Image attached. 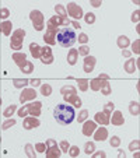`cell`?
I'll list each match as a JSON object with an SVG mask.
<instances>
[{
  "label": "cell",
  "mask_w": 140,
  "mask_h": 158,
  "mask_svg": "<svg viewBox=\"0 0 140 158\" xmlns=\"http://www.w3.org/2000/svg\"><path fill=\"white\" fill-rule=\"evenodd\" d=\"M41 108H42V104L39 101L31 102V104H28V114L35 118L39 116V115H41Z\"/></svg>",
  "instance_id": "8fae6325"
},
{
  "label": "cell",
  "mask_w": 140,
  "mask_h": 158,
  "mask_svg": "<svg viewBox=\"0 0 140 158\" xmlns=\"http://www.w3.org/2000/svg\"><path fill=\"white\" fill-rule=\"evenodd\" d=\"M116 44H118V46H119L121 49H126L129 46V38L128 36H123V35H121L119 38H118V41H116Z\"/></svg>",
  "instance_id": "7402d4cb"
},
{
  "label": "cell",
  "mask_w": 140,
  "mask_h": 158,
  "mask_svg": "<svg viewBox=\"0 0 140 158\" xmlns=\"http://www.w3.org/2000/svg\"><path fill=\"white\" fill-rule=\"evenodd\" d=\"M105 152L104 151H98V152H92V157L94 158H105Z\"/></svg>",
  "instance_id": "816d5d0a"
},
{
  "label": "cell",
  "mask_w": 140,
  "mask_h": 158,
  "mask_svg": "<svg viewBox=\"0 0 140 158\" xmlns=\"http://www.w3.org/2000/svg\"><path fill=\"white\" fill-rule=\"evenodd\" d=\"M14 125H15V120H14V119H9V120H6V122L3 123V126H2V127L6 130V129L11 127V126H14Z\"/></svg>",
  "instance_id": "7bdbcfd3"
},
{
  "label": "cell",
  "mask_w": 140,
  "mask_h": 158,
  "mask_svg": "<svg viewBox=\"0 0 140 158\" xmlns=\"http://www.w3.org/2000/svg\"><path fill=\"white\" fill-rule=\"evenodd\" d=\"M39 125H41V123H39V120L36 119L35 116L25 118L24 122H23V127H24L25 130H31V129H34V127H38Z\"/></svg>",
  "instance_id": "7c38bea8"
},
{
  "label": "cell",
  "mask_w": 140,
  "mask_h": 158,
  "mask_svg": "<svg viewBox=\"0 0 140 158\" xmlns=\"http://www.w3.org/2000/svg\"><path fill=\"white\" fill-rule=\"evenodd\" d=\"M108 137V130L107 127H100L95 129V133H94V140L95 141H104Z\"/></svg>",
  "instance_id": "e0dca14e"
},
{
  "label": "cell",
  "mask_w": 140,
  "mask_h": 158,
  "mask_svg": "<svg viewBox=\"0 0 140 158\" xmlns=\"http://www.w3.org/2000/svg\"><path fill=\"white\" fill-rule=\"evenodd\" d=\"M36 97V91L34 88H25L20 95V102H27L30 99H34Z\"/></svg>",
  "instance_id": "30bf717a"
},
{
  "label": "cell",
  "mask_w": 140,
  "mask_h": 158,
  "mask_svg": "<svg viewBox=\"0 0 140 158\" xmlns=\"http://www.w3.org/2000/svg\"><path fill=\"white\" fill-rule=\"evenodd\" d=\"M53 116L60 125H70L76 118L74 108L67 104H60L53 109Z\"/></svg>",
  "instance_id": "6da1fadb"
},
{
  "label": "cell",
  "mask_w": 140,
  "mask_h": 158,
  "mask_svg": "<svg viewBox=\"0 0 140 158\" xmlns=\"http://www.w3.org/2000/svg\"><path fill=\"white\" fill-rule=\"evenodd\" d=\"M60 151H63V152H67V150H69V147H70V144H69V141H66V140H63V141H60Z\"/></svg>",
  "instance_id": "b9f144b4"
},
{
  "label": "cell",
  "mask_w": 140,
  "mask_h": 158,
  "mask_svg": "<svg viewBox=\"0 0 140 158\" xmlns=\"http://www.w3.org/2000/svg\"><path fill=\"white\" fill-rule=\"evenodd\" d=\"M30 18L32 21V25L36 31H42L45 27V21H44V14L39 10H32L30 13Z\"/></svg>",
  "instance_id": "5b68a950"
},
{
  "label": "cell",
  "mask_w": 140,
  "mask_h": 158,
  "mask_svg": "<svg viewBox=\"0 0 140 158\" xmlns=\"http://www.w3.org/2000/svg\"><path fill=\"white\" fill-rule=\"evenodd\" d=\"M95 63H97V59L94 56H86V59H84V66H83L84 72H86V73H91L92 70H94Z\"/></svg>",
  "instance_id": "4fadbf2b"
},
{
  "label": "cell",
  "mask_w": 140,
  "mask_h": 158,
  "mask_svg": "<svg viewBox=\"0 0 140 158\" xmlns=\"http://www.w3.org/2000/svg\"><path fill=\"white\" fill-rule=\"evenodd\" d=\"M139 10H136V11L133 13V14H132V21H133V23H139Z\"/></svg>",
  "instance_id": "f5cc1de1"
},
{
  "label": "cell",
  "mask_w": 140,
  "mask_h": 158,
  "mask_svg": "<svg viewBox=\"0 0 140 158\" xmlns=\"http://www.w3.org/2000/svg\"><path fill=\"white\" fill-rule=\"evenodd\" d=\"M87 41H88V35L87 34H80L78 35V42L80 44H87Z\"/></svg>",
  "instance_id": "c3c4849f"
},
{
  "label": "cell",
  "mask_w": 140,
  "mask_h": 158,
  "mask_svg": "<svg viewBox=\"0 0 140 158\" xmlns=\"http://www.w3.org/2000/svg\"><path fill=\"white\" fill-rule=\"evenodd\" d=\"M109 122H112V125H115V126H122L123 123H125L123 114L121 110H115L112 114V119H109Z\"/></svg>",
  "instance_id": "9a60e30c"
},
{
  "label": "cell",
  "mask_w": 140,
  "mask_h": 158,
  "mask_svg": "<svg viewBox=\"0 0 140 158\" xmlns=\"http://www.w3.org/2000/svg\"><path fill=\"white\" fill-rule=\"evenodd\" d=\"M41 94L44 97H49L52 94V87L49 84H42L41 85Z\"/></svg>",
  "instance_id": "f1b7e54d"
},
{
  "label": "cell",
  "mask_w": 140,
  "mask_h": 158,
  "mask_svg": "<svg viewBox=\"0 0 140 158\" xmlns=\"http://www.w3.org/2000/svg\"><path fill=\"white\" fill-rule=\"evenodd\" d=\"M98 78H104V80H109V76L108 74H100Z\"/></svg>",
  "instance_id": "9f6ffc18"
},
{
  "label": "cell",
  "mask_w": 140,
  "mask_h": 158,
  "mask_svg": "<svg viewBox=\"0 0 140 158\" xmlns=\"http://www.w3.org/2000/svg\"><path fill=\"white\" fill-rule=\"evenodd\" d=\"M78 88H80V91H87L88 89V80H86V78H78Z\"/></svg>",
  "instance_id": "1f68e13d"
},
{
  "label": "cell",
  "mask_w": 140,
  "mask_h": 158,
  "mask_svg": "<svg viewBox=\"0 0 140 158\" xmlns=\"http://www.w3.org/2000/svg\"><path fill=\"white\" fill-rule=\"evenodd\" d=\"M67 151H69V154H70V157H77V155L80 154V150H78V147H76V146H70Z\"/></svg>",
  "instance_id": "d590c367"
},
{
  "label": "cell",
  "mask_w": 140,
  "mask_h": 158,
  "mask_svg": "<svg viewBox=\"0 0 140 158\" xmlns=\"http://www.w3.org/2000/svg\"><path fill=\"white\" fill-rule=\"evenodd\" d=\"M113 108H115L113 102H107V104H105V106H104V110H105V112H108V114H111V112L113 110Z\"/></svg>",
  "instance_id": "f6af8a7d"
},
{
  "label": "cell",
  "mask_w": 140,
  "mask_h": 158,
  "mask_svg": "<svg viewBox=\"0 0 140 158\" xmlns=\"http://www.w3.org/2000/svg\"><path fill=\"white\" fill-rule=\"evenodd\" d=\"M60 152L62 151L59 150V147L55 143V140L49 139V140L46 141V151H45V155L48 158H57L60 155Z\"/></svg>",
  "instance_id": "8992f818"
},
{
  "label": "cell",
  "mask_w": 140,
  "mask_h": 158,
  "mask_svg": "<svg viewBox=\"0 0 140 158\" xmlns=\"http://www.w3.org/2000/svg\"><path fill=\"white\" fill-rule=\"evenodd\" d=\"M25 152H27V155L30 158H35V151L32 150V146H31V144H27V146H25Z\"/></svg>",
  "instance_id": "60d3db41"
},
{
  "label": "cell",
  "mask_w": 140,
  "mask_h": 158,
  "mask_svg": "<svg viewBox=\"0 0 140 158\" xmlns=\"http://www.w3.org/2000/svg\"><path fill=\"white\" fill-rule=\"evenodd\" d=\"M139 146H140V141L134 140V141H132V143L129 144V150H130V151H134V150L139 148Z\"/></svg>",
  "instance_id": "bcb514c9"
},
{
  "label": "cell",
  "mask_w": 140,
  "mask_h": 158,
  "mask_svg": "<svg viewBox=\"0 0 140 158\" xmlns=\"http://www.w3.org/2000/svg\"><path fill=\"white\" fill-rule=\"evenodd\" d=\"M13 60H14V63L20 67V69H23L24 67V64L27 63V59H25V55L24 53H18V52H15L14 55H13Z\"/></svg>",
  "instance_id": "d6986e66"
},
{
  "label": "cell",
  "mask_w": 140,
  "mask_h": 158,
  "mask_svg": "<svg viewBox=\"0 0 140 158\" xmlns=\"http://www.w3.org/2000/svg\"><path fill=\"white\" fill-rule=\"evenodd\" d=\"M63 98H65L66 102H72L73 106L76 108L81 106V99L77 97V94H66V95H63Z\"/></svg>",
  "instance_id": "2e32d148"
},
{
  "label": "cell",
  "mask_w": 140,
  "mask_h": 158,
  "mask_svg": "<svg viewBox=\"0 0 140 158\" xmlns=\"http://www.w3.org/2000/svg\"><path fill=\"white\" fill-rule=\"evenodd\" d=\"M44 41L49 45H55L56 44V31L55 30H46L44 35Z\"/></svg>",
  "instance_id": "ac0fdd59"
},
{
  "label": "cell",
  "mask_w": 140,
  "mask_h": 158,
  "mask_svg": "<svg viewBox=\"0 0 140 158\" xmlns=\"http://www.w3.org/2000/svg\"><path fill=\"white\" fill-rule=\"evenodd\" d=\"M30 84L32 87H36V85H41V80H38V78H34V80L30 81Z\"/></svg>",
  "instance_id": "11a10c76"
},
{
  "label": "cell",
  "mask_w": 140,
  "mask_h": 158,
  "mask_svg": "<svg viewBox=\"0 0 140 158\" xmlns=\"http://www.w3.org/2000/svg\"><path fill=\"white\" fill-rule=\"evenodd\" d=\"M123 56H125V57H130V52L126 51V49H123Z\"/></svg>",
  "instance_id": "6f0895ef"
},
{
  "label": "cell",
  "mask_w": 140,
  "mask_h": 158,
  "mask_svg": "<svg viewBox=\"0 0 140 158\" xmlns=\"http://www.w3.org/2000/svg\"><path fill=\"white\" fill-rule=\"evenodd\" d=\"M13 84H14L15 88H21V87H25L28 84V80H20V78H15V80H13Z\"/></svg>",
  "instance_id": "d6a6232c"
},
{
  "label": "cell",
  "mask_w": 140,
  "mask_h": 158,
  "mask_svg": "<svg viewBox=\"0 0 140 158\" xmlns=\"http://www.w3.org/2000/svg\"><path fill=\"white\" fill-rule=\"evenodd\" d=\"M24 35H25V31L21 30V28H18V30H15L14 32H13L11 42H10L11 49H15V51L21 49V46H23V41H24Z\"/></svg>",
  "instance_id": "277c9868"
},
{
  "label": "cell",
  "mask_w": 140,
  "mask_h": 158,
  "mask_svg": "<svg viewBox=\"0 0 140 158\" xmlns=\"http://www.w3.org/2000/svg\"><path fill=\"white\" fill-rule=\"evenodd\" d=\"M20 70H21V72H24V73H27V74H30V73L34 70V63H31V62H28V60H27V63L24 64V67H23V69H20Z\"/></svg>",
  "instance_id": "836d02e7"
},
{
  "label": "cell",
  "mask_w": 140,
  "mask_h": 158,
  "mask_svg": "<svg viewBox=\"0 0 140 158\" xmlns=\"http://www.w3.org/2000/svg\"><path fill=\"white\" fill-rule=\"evenodd\" d=\"M129 112H130L133 116H137L140 114V106H139V102L136 101H132L130 105H129Z\"/></svg>",
  "instance_id": "603a6c76"
},
{
  "label": "cell",
  "mask_w": 140,
  "mask_h": 158,
  "mask_svg": "<svg viewBox=\"0 0 140 158\" xmlns=\"http://www.w3.org/2000/svg\"><path fill=\"white\" fill-rule=\"evenodd\" d=\"M77 52H78V55H81V56H88V53H90V46H86V45H84V46H80Z\"/></svg>",
  "instance_id": "f35d334b"
},
{
  "label": "cell",
  "mask_w": 140,
  "mask_h": 158,
  "mask_svg": "<svg viewBox=\"0 0 140 158\" xmlns=\"http://www.w3.org/2000/svg\"><path fill=\"white\" fill-rule=\"evenodd\" d=\"M109 144L112 147H119L121 146V139L118 136H112V139L109 140Z\"/></svg>",
  "instance_id": "ab89813d"
},
{
  "label": "cell",
  "mask_w": 140,
  "mask_h": 158,
  "mask_svg": "<svg viewBox=\"0 0 140 158\" xmlns=\"http://www.w3.org/2000/svg\"><path fill=\"white\" fill-rule=\"evenodd\" d=\"M77 57H78L77 49H70V52H69V55H67V63L72 66L76 64V63H77Z\"/></svg>",
  "instance_id": "44dd1931"
},
{
  "label": "cell",
  "mask_w": 140,
  "mask_h": 158,
  "mask_svg": "<svg viewBox=\"0 0 140 158\" xmlns=\"http://www.w3.org/2000/svg\"><path fill=\"white\" fill-rule=\"evenodd\" d=\"M109 119H111V114H108L105 110L98 112V114H95V116H94V122L100 123V125H108Z\"/></svg>",
  "instance_id": "9c48e42d"
},
{
  "label": "cell",
  "mask_w": 140,
  "mask_h": 158,
  "mask_svg": "<svg viewBox=\"0 0 140 158\" xmlns=\"http://www.w3.org/2000/svg\"><path fill=\"white\" fill-rule=\"evenodd\" d=\"M77 36H76V32L69 27H63L59 28L56 31V41L60 46L63 48H67V46H72L73 44L76 42Z\"/></svg>",
  "instance_id": "7a4b0ae2"
},
{
  "label": "cell",
  "mask_w": 140,
  "mask_h": 158,
  "mask_svg": "<svg viewBox=\"0 0 140 158\" xmlns=\"http://www.w3.org/2000/svg\"><path fill=\"white\" fill-rule=\"evenodd\" d=\"M15 109H17V106H15V105H10V106L7 108L6 110H4V114H3V115H4L6 118H10V116H11V115L15 112Z\"/></svg>",
  "instance_id": "74e56055"
},
{
  "label": "cell",
  "mask_w": 140,
  "mask_h": 158,
  "mask_svg": "<svg viewBox=\"0 0 140 158\" xmlns=\"http://www.w3.org/2000/svg\"><path fill=\"white\" fill-rule=\"evenodd\" d=\"M97 129V123L92 122V120H87L83 125V134L84 136H92V133L95 131Z\"/></svg>",
  "instance_id": "5bb4252c"
},
{
  "label": "cell",
  "mask_w": 140,
  "mask_h": 158,
  "mask_svg": "<svg viewBox=\"0 0 140 158\" xmlns=\"http://www.w3.org/2000/svg\"><path fill=\"white\" fill-rule=\"evenodd\" d=\"M55 11L57 13V15H59V17H66V18H67V13H66V9L62 6V4H56V6H55Z\"/></svg>",
  "instance_id": "4dcf8cb0"
},
{
  "label": "cell",
  "mask_w": 140,
  "mask_h": 158,
  "mask_svg": "<svg viewBox=\"0 0 140 158\" xmlns=\"http://www.w3.org/2000/svg\"><path fill=\"white\" fill-rule=\"evenodd\" d=\"M30 52L34 57H41V48H39L38 44H34L32 42V44L30 45Z\"/></svg>",
  "instance_id": "cb8c5ba5"
},
{
  "label": "cell",
  "mask_w": 140,
  "mask_h": 158,
  "mask_svg": "<svg viewBox=\"0 0 140 158\" xmlns=\"http://www.w3.org/2000/svg\"><path fill=\"white\" fill-rule=\"evenodd\" d=\"M90 3H91V6H92V7H100V6H101L102 2H101V0H91Z\"/></svg>",
  "instance_id": "db71d44e"
},
{
  "label": "cell",
  "mask_w": 140,
  "mask_h": 158,
  "mask_svg": "<svg viewBox=\"0 0 140 158\" xmlns=\"http://www.w3.org/2000/svg\"><path fill=\"white\" fill-rule=\"evenodd\" d=\"M39 59L42 60L44 64H51L53 62V55H52V49L49 46H45V48L41 49V57Z\"/></svg>",
  "instance_id": "ba28073f"
},
{
  "label": "cell",
  "mask_w": 140,
  "mask_h": 158,
  "mask_svg": "<svg viewBox=\"0 0 140 158\" xmlns=\"http://www.w3.org/2000/svg\"><path fill=\"white\" fill-rule=\"evenodd\" d=\"M70 24H73V27H74V28H80V24H78V21H73V23H70Z\"/></svg>",
  "instance_id": "680465c9"
},
{
  "label": "cell",
  "mask_w": 140,
  "mask_h": 158,
  "mask_svg": "<svg viewBox=\"0 0 140 158\" xmlns=\"http://www.w3.org/2000/svg\"><path fill=\"white\" fill-rule=\"evenodd\" d=\"M101 84H102L101 78H94V80H91V83H88V85L91 87L92 91H100V88H101Z\"/></svg>",
  "instance_id": "4316f807"
},
{
  "label": "cell",
  "mask_w": 140,
  "mask_h": 158,
  "mask_svg": "<svg viewBox=\"0 0 140 158\" xmlns=\"http://www.w3.org/2000/svg\"><path fill=\"white\" fill-rule=\"evenodd\" d=\"M125 70L128 73H134V70H136V60L129 59L128 62L125 63Z\"/></svg>",
  "instance_id": "d4e9b609"
},
{
  "label": "cell",
  "mask_w": 140,
  "mask_h": 158,
  "mask_svg": "<svg viewBox=\"0 0 140 158\" xmlns=\"http://www.w3.org/2000/svg\"><path fill=\"white\" fill-rule=\"evenodd\" d=\"M27 115H28V105H25V106H23L18 110V116L24 118V116H27Z\"/></svg>",
  "instance_id": "ee69618b"
},
{
  "label": "cell",
  "mask_w": 140,
  "mask_h": 158,
  "mask_svg": "<svg viewBox=\"0 0 140 158\" xmlns=\"http://www.w3.org/2000/svg\"><path fill=\"white\" fill-rule=\"evenodd\" d=\"M84 20H86L87 24H94V21H95V15H94V13H87V14L84 15Z\"/></svg>",
  "instance_id": "8d00e7d4"
},
{
  "label": "cell",
  "mask_w": 140,
  "mask_h": 158,
  "mask_svg": "<svg viewBox=\"0 0 140 158\" xmlns=\"http://www.w3.org/2000/svg\"><path fill=\"white\" fill-rule=\"evenodd\" d=\"M87 118H88V110H87V109H83V110H81V112H80V114H78V116H77L78 123L84 122V120H86Z\"/></svg>",
  "instance_id": "e575fe53"
},
{
  "label": "cell",
  "mask_w": 140,
  "mask_h": 158,
  "mask_svg": "<svg viewBox=\"0 0 140 158\" xmlns=\"http://www.w3.org/2000/svg\"><path fill=\"white\" fill-rule=\"evenodd\" d=\"M35 148H36V151H38V152H45V151H46V144H45V143H38L35 146Z\"/></svg>",
  "instance_id": "7dc6e473"
},
{
  "label": "cell",
  "mask_w": 140,
  "mask_h": 158,
  "mask_svg": "<svg viewBox=\"0 0 140 158\" xmlns=\"http://www.w3.org/2000/svg\"><path fill=\"white\" fill-rule=\"evenodd\" d=\"M94 151H95V144L92 143V141H88V143L84 144V152H86L87 155L92 154Z\"/></svg>",
  "instance_id": "83f0119b"
},
{
  "label": "cell",
  "mask_w": 140,
  "mask_h": 158,
  "mask_svg": "<svg viewBox=\"0 0 140 158\" xmlns=\"http://www.w3.org/2000/svg\"><path fill=\"white\" fill-rule=\"evenodd\" d=\"M66 13L72 15L74 20H80V18L83 17V10H81V7L78 6V4H76V3H69Z\"/></svg>",
  "instance_id": "52a82bcc"
},
{
  "label": "cell",
  "mask_w": 140,
  "mask_h": 158,
  "mask_svg": "<svg viewBox=\"0 0 140 158\" xmlns=\"http://www.w3.org/2000/svg\"><path fill=\"white\" fill-rule=\"evenodd\" d=\"M70 24V21L66 17H59V15H53L49 18L48 21V30H55L57 31L60 27H67Z\"/></svg>",
  "instance_id": "3957f363"
},
{
  "label": "cell",
  "mask_w": 140,
  "mask_h": 158,
  "mask_svg": "<svg viewBox=\"0 0 140 158\" xmlns=\"http://www.w3.org/2000/svg\"><path fill=\"white\" fill-rule=\"evenodd\" d=\"M9 9H6V7H3V9L0 10V18H7L9 17Z\"/></svg>",
  "instance_id": "681fc988"
},
{
  "label": "cell",
  "mask_w": 140,
  "mask_h": 158,
  "mask_svg": "<svg viewBox=\"0 0 140 158\" xmlns=\"http://www.w3.org/2000/svg\"><path fill=\"white\" fill-rule=\"evenodd\" d=\"M139 44H140V41H139V39H136V41H134L133 42V45H132V48H133V52H134V53H139Z\"/></svg>",
  "instance_id": "f907efd6"
},
{
  "label": "cell",
  "mask_w": 140,
  "mask_h": 158,
  "mask_svg": "<svg viewBox=\"0 0 140 158\" xmlns=\"http://www.w3.org/2000/svg\"><path fill=\"white\" fill-rule=\"evenodd\" d=\"M11 27H13V24H11V21H3L2 24H0V31H2V34L3 35H10L11 34Z\"/></svg>",
  "instance_id": "ffe728a7"
},
{
  "label": "cell",
  "mask_w": 140,
  "mask_h": 158,
  "mask_svg": "<svg viewBox=\"0 0 140 158\" xmlns=\"http://www.w3.org/2000/svg\"><path fill=\"white\" fill-rule=\"evenodd\" d=\"M60 93H62V95H66V94H76V88L73 85H65L60 88Z\"/></svg>",
  "instance_id": "f546056e"
},
{
  "label": "cell",
  "mask_w": 140,
  "mask_h": 158,
  "mask_svg": "<svg viewBox=\"0 0 140 158\" xmlns=\"http://www.w3.org/2000/svg\"><path fill=\"white\" fill-rule=\"evenodd\" d=\"M118 155H119V158H125V152H123L122 150H119V152H118Z\"/></svg>",
  "instance_id": "91938a15"
},
{
  "label": "cell",
  "mask_w": 140,
  "mask_h": 158,
  "mask_svg": "<svg viewBox=\"0 0 140 158\" xmlns=\"http://www.w3.org/2000/svg\"><path fill=\"white\" fill-rule=\"evenodd\" d=\"M104 95H109L111 94V85H109V81L108 80H102V84H101V88H100Z\"/></svg>",
  "instance_id": "484cf974"
}]
</instances>
